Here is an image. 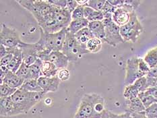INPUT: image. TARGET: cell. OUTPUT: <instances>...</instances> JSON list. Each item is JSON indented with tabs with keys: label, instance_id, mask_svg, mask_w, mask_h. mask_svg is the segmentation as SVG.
<instances>
[{
	"label": "cell",
	"instance_id": "cell-40",
	"mask_svg": "<svg viewBox=\"0 0 157 118\" xmlns=\"http://www.w3.org/2000/svg\"><path fill=\"white\" fill-rule=\"evenodd\" d=\"M79 5L78 4L77 1H67L66 9L71 13Z\"/></svg>",
	"mask_w": 157,
	"mask_h": 118
},
{
	"label": "cell",
	"instance_id": "cell-43",
	"mask_svg": "<svg viewBox=\"0 0 157 118\" xmlns=\"http://www.w3.org/2000/svg\"><path fill=\"white\" fill-rule=\"evenodd\" d=\"M108 2L115 8H119L124 4V1L123 0H109Z\"/></svg>",
	"mask_w": 157,
	"mask_h": 118
},
{
	"label": "cell",
	"instance_id": "cell-39",
	"mask_svg": "<svg viewBox=\"0 0 157 118\" xmlns=\"http://www.w3.org/2000/svg\"><path fill=\"white\" fill-rule=\"evenodd\" d=\"M109 113L110 118H132L131 113L127 112V111L121 114H115L114 113H112L111 111H109Z\"/></svg>",
	"mask_w": 157,
	"mask_h": 118
},
{
	"label": "cell",
	"instance_id": "cell-37",
	"mask_svg": "<svg viewBox=\"0 0 157 118\" xmlns=\"http://www.w3.org/2000/svg\"><path fill=\"white\" fill-rule=\"evenodd\" d=\"M13 57V54L11 53H8L6 56L0 59V64H1V66H8L9 65V63L11 62Z\"/></svg>",
	"mask_w": 157,
	"mask_h": 118
},
{
	"label": "cell",
	"instance_id": "cell-16",
	"mask_svg": "<svg viewBox=\"0 0 157 118\" xmlns=\"http://www.w3.org/2000/svg\"><path fill=\"white\" fill-rule=\"evenodd\" d=\"M25 82V80L20 78L16 73L9 72L6 74L3 80V83L10 86L13 89H18L21 88L22 84Z\"/></svg>",
	"mask_w": 157,
	"mask_h": 118
},
{
	"label": "cell",
	"instance_id": "cell-25",
	"mask_svg": "<svg viewBox=\"0 0 157 118\" xmlns=\"http://www.w3.org/2000/svg\"><path fill=\"white\" fill-rule=\"evenodd\" d=\"M21 89L30 91V92H36V93H41L43 90L40 87L38 83V80H28L25 81V82L21 86Z\"/></svg>",
	"mask_w": 157,
	"mask_h": 118
},
{
	"label": "cell",
	"instance_id": "cell-34",
	"mask_svg": "<svg viewBox=\"0 0 157 118\" xmlns=\"http://www.w3.org/2000/svg\"><path fill=\"white\" fill-rule=\"evenodd\" d=\"M145 113L148 118H157V103L152 104L146 108Z\"/></svg>",
	"mask_w": 157,
	"mask_h": 118
},
{
	"label": "cell",
	"instance_id": "cell-35",
	"mask_svg": "<svg viewBox=\"0 0 157 118\" xmlns=\"http://www.w3.org/2000/svg\"><path fill=\"white\" fill-rule=\"evenodd\" d=\"M138 66H139V69L140 70V72L144 74V75L146 76L147 75L148 72L150 71V67L148 66V64L146 63L144 60L143 58H141V57H140L139 58V62H138Z\"/></svg>",
	"mask_w": 157,
	"mask_h": 118
},
{
	"label": "cell",
	"instance_id": "cell-6",
	"mask_svg": "<svg viewBox=\"0 0 157 118\" xmlns=\"http://www.w3.org/2000/svg\"><path fill=\"white\" fill-rule=\"evenodd\" d=\"M0 39L1 45L9 49L18 47L23 42L20 39L19 33L15 29L8 26L5 24L2 26Z\"/></svg>",
	"mask_w": 157,
	"mask_h": 118
},
{
	"label": "cell",
	"instance_id": "cell-22",
	"mask_svg": "<svg viewBox=\"0 0 157 118\" xmlns=\"http://www.w3.org/2000/svg\"><path fill=\"white\" fill-rule=\"evenodd\" d=\"M74 36L78 43L81 44V45H86V46L87 43L92 38H93L94 37L88 27L80 30L79 32H78L76 34H75Z\"/></svg>",
	"mask_w": 157,
	"mask_h": 118
},
{
	"label": "cell",
	"instance_id": "cell-29",
	"mask_svg": "<svg viewBox=\"0 0 157 118\" xmlns=\"http://www.w3.org/2000/svg\"><path fill=\"white\" fill-rule=\"evenodd\" d=\"M106 2H107V0H88L86 6L90 7V8L97 10V11L102 12Z\"/></svg>",
	"mask_w": 157,
	"mask_h": 118
},
{
	"label": "cell",
	"instance_id": "cell-45",
	"mask_svg": "<svg viewBox=\"0 0 157 118\" xmlns=\"http://www.w3.org/2000/svg\"><path fill=\"white\" fill-rule=\"evenodd\" d=\"M149 94H151L157 101V89L156 88H148V89L146 90Z\"/></svg>",
	"mask_w": 157,
	"mask_h": 118
},
{
	"label": "cell",
	"instance_id": "cell-2",
	"mask_svg": "<svg viewBox=\"0 0 157 118\" xmlns=\"http://www.w3.org/2000/svg\"><path fill=\"white\" fill-rule=\"evenodd\" d=\"M45 94L43 92H30L20 88L11 97L21 114H25L39 103Z\"/></svg>",
	"mask_w": 157,
	"mask_h": 118
},
{
	"label": "cell",
	"instance_id": "cell-13",
	"mask_svg": "<svg viewBox=\"0 0 157 118\" xmlns=\"http://www.w3.org/2000/svg\"><path fill=\"white\" fill-rule=\"evenodd\" d=\"M142 32L141 30L132 28L128 24L120 27V35L124 42L136 43Z\"/></svg>",
	"mask_w": 157,
	"mask_h": 118
},
{
	"label": "cell",
	"instance_id": "cell-24",
	"mask_svg": "<svg viewBox=\"0 0 157 118\" xmlns=\"http://www.w3.org/2000/svg\"><path fill=\"white\" fill-rule=\"evenodd\" d=\"M144 62L148 64L150 68L157 66V47L146 53L144 58Z\"/></svg>",
	"mask_w": 157,
	"mask_h": 118
},
{
	"label": "cell",
	"instance_id": "cell-26",
	"mask_svg": "<svg viewBox=\"0 0 157 118\" xmlns=\"http://www.w3.org/2000/svg\"><path fill=\"white\" fill-rule=\"evenodd\" d=\"M140 91L138 90L134 84H130L125 86L124 91V97L125 100H132L135 99L136 97H138Z\"/></svg>",
	"mask_w": 157,
	"mask_h": 118
},
{
	"label": "cell",
	"instance_id": "cell-33",
	"mask_svg": "<svg viewBox=\"0 0 157 118\" xmlns=\"http://www.w3.org/2000/svg\"><path fill=\"white\" fill-rule=\"evenodd\" d=\"M84 6H78L76 8V10H75L74 11L71 13V20L84 18Z\"/></svg>",
	"mask_w": 157,
	"mask_h": 118
},
{
	"label": "cell",
	"instance_id": "cell-5",
	"mask_svg": "<svg viewBox=\"0 0 157 118\" xmlns=\"http://www.w3.org/2000/svg\"><path fill=\"white\" fill-rule=\"evenodd\" d=\"M103 22L105 27V37L103 40L112 47H116L119 44L124 43L120 35V27L113 21L112 19H104Z\"/></svg>",
	"mask_w": 157,
	"mask_h": 118
},
{
	"label": "cell",
	"instance_id": "cell-1",
	"mask_svg": "<svg viewBox=\"0 0 157 118\" xmlns=\"http://www.w3.org/2000/svg\"><path fill=\"white\" fill-rule=\"evenodd\" d=\"M40 31V38L35 43L38 49V58L40 59L52 51H62L67 29L56 33H47L41 29Z\"/></svg>",
	"mask_w": 157,
	"mask_h": 118
},
{
	"label": "cell",
	"instance_id": "cell-12",
	"mask_svg": "<svg viewBox=\"0 0 157 118\" xmlns=\"http://www.w3.org/2000/svg\"><path fill=\"white\" fill-rule=\"evenodd\" d=\"M38 83L43 92L46 94L50 92H56L59 86L60 80L57 76L52 78L40 76L38 79Z\"/></svg>",
	"mask_w": 157,
	"mask_h": 118
},
{
	"label": "cell",
	"instance_id": "cell-30",
	"mask_svg": "<svg viewBox=\"0 0 157 118\" xmlns=\"http://www.w3.org/2000/svg\"><path fill=\"white\" fill-rule=\"evenodd\" d=\"M133 84L137 88L138 90L140 91V93L144 92V91L147 90L148 88L146 76L140 78L138 80H136Z\"/></svg>",
	"mask_w": 157,
	"mask_h": 118
},
{
	"label": "cell",
	"instance_id": "cell-41",
	"mask_svg": "<svg viewBox=\"0 0 157 118\" xmlns=\"http://www.w3.org/2000/svg\"><path fill=\"white\" fill-rule=\"evenodd\" d=\"M148 88H156L157 89V78H150L146 76Z\"/></svg>",
	"mask_w": 157,
	"mask_h": 118
},
{
	"label": "cell",
	"instance_id": "cell-19",
	"mask_svg": "<svg viewBox=\"0 0 157 118\" xmlns=\"http://www.w3.org/2000/svg\"><path fill=\"white\" fill-rule=\"evenodd\" d=\"M88 25H89V22L86 18L71 20L67 30L73 35H75L80 30L86 28L88 26Z\"/></svg>",
	"mask_w": 157,
	"mask_h": 118
},
{
	"label": "cell",
	"instance_id": "cell-28",
	"mask_svg": "<svg viewBox=\"0 0 157 118\" xmlns=\"http://www.w3.org/2000/svg\"><path fill=\"white\" fill-rule=\"evenodd\" d=\"M17 90L18 89H13L4 83L0 84V98L12 97Z\"/></svg>",
	"mask_w": 157,
	"mask_h": 118
},
{
	"label": "cell",
	"instance_id": "cell-47",
	"mask_svg": "<svg viewBox=\"0 0 157 118\" xmlns=\"http://www.w3.org/2000/svg\"><path fill=\"white\" fill-rule=\"evenodd\" d=\"M8 53V52L6 47L1 45V48H0V58H2V57L6 56Z\"/></svg>",
	"mask_w": 157,
	"mask_h": 118
},
{
	"label": "cell",
	"instance_id": "cell-36",
	"mask_svg": "<svg viewBox=\"0 0 157 118\" xmlns=\"http://www.w3.org/2000/svg\"><path fill=\"white\" fill-rule=\"evenodd\" d=\"M58 78L60 80V81H66L70 78V71L67 70L66 68L61 69L59 70L57 74Z\"/></svg>",
	"mask_w": 157,
	"mask_h": 118
},
{
	"label": "cell",
	"instance_id": "cell-15",
	"mask_svg": "<svg viewBox=\"0 0 157 118\" xmlns=\"http://www.w3.org/2000/svg\"><path fill=\"white\" fill-rule=\"evenodd\" d=\"M88 28L94 37L99 39L103 41L105 37V27L103 21L89 22Z\"/></svg>",
	"mask_w": 157,
	"mask_h": 118
},
{
	"label": "cell",
	"instance_id": "cell-23",
	"mask_svg": "<svg viewBox=\"0 0 157 118\" xmlns=\"http://www.w3.org/2000/svg\"><path fill=\"white\" fill-rule=\"evenodd\" d=\"M103 42L99 39L93 37L86 44V49L91 53H97L102 49Z\"/></svg>",
	"mask_w": 157,
	"mask_h": 118
},
{
	"label": "cell",
	"instance_id": "cell-20",
	"mask_svg": "<svg viewBox=\"0 0 157 118\" xmlns=\"http://www.w3.org/2000/svg\"><path fill=\"white\" fill-rule=\"evenodd\" d=\"M59 70L52 62H47V61L43 62L41 67L42 76L49 78L57 76V74Z\"/></svg>",
	"mask_w": 157,
	"mask_h": 118
},
{
	"label": "cell",
	"instance_id": "cell-14",
	"mask_svg": "<svg viewBox=\"0 0 157 118\" xmlns=\"http://www.w3.org/2000/svg\"><path fill=\"white\" fill-rule=\"evenodd\" d=\"M7 50H8V53H12L13 55L11 62L9 63V65L7 66V67H8V69L10 72L13 73H16V72L18 70L23 62L22 50L18 47L11 49L7 48Z\"/></svg>",
	"mask_w": 157,
	"mask_h": 118
},
{
	"label": "cell",
	"instance_id": "cell-7",
	"mask_svg": "<svg viewBox=\"0 0 157 118\" xmlns=\"http://www.w3.org/2000/svg\"><path fill=\"white\" fill-rule=\"evenodd\" d=\"M139 58L138 56H133L129 58L126 62V73L125 77V85H130L134 83L136 80L143 76H146L142 74L139 69L138 62Z\"/></svg>",
	"mask_w": 157,
	"mask_h": 118
},
{
	"label": "cell",
	"instance_id": "cell-38",
	"mask_svg": "<svg viewBox=\"0 0 157 118\" xmlns=\"http://www.w3.org/2000/svg\"><path fill=\"white\" fill-rule=\"evenodd\" d=\"M48 1L50 3L57 8L62 9L66 8L67 1H66V0H48Z\"/></svg>",
	"mask_w": 157,
	"mask_h": 118
},
{
	"label": "cell",
	"instance_id": "cell-17",
	"mask_svg": "<svg viewBox=\"0 0 157 118\" xmlns=\"http://www.w3.org/2000/svg\"><path fill=\"white\" fill-rule=\"evenodd\" d=\"M126 111L130 113L144 111L146 108L138 97L132 100H125Z\"/></svg>",
	"mask_w": 157,
	"mask_h": 118
},
{
	"label": "cell",
	"instance_id": "cell-21",
	"mask_svg": "<svg viewBox=\"0 0 157 118\" xmlns=\"http://www.w3.org/2000/svg\"><path fill=\"white\" fill-rule=\"evenodd\" d=\"M42 64L43 61L38 58V59L36 60V62L34 63L33 65L29 66V75L28 80H38L40 76H42Z\"/></svg>",
	"mask_w": 157,
	"mask_h": 118
},
{
	"label": "cell",
	"instance_id": "cell-11",
	"mask_svg": "<svg viewBox=\"0 0 157 118\" xmlns=\"http://www.w3.org/2000/svg\"><path fill=\"white\" fill-rule=\"evenodd\" d=\"M21 114L12 101V97L0 98V115L2 117H12Z\"/></svg>",
	"mask_w": 157,
	"mask_h": 118
},
{
	"label": "cell",
	"instance_id": "cell-18",
	"mask_svg": "<svg viewBox=\"0 0 157 118\" xmlns=\"http://www.w3.org/2000/svg\"><path fill=\"white\" fill-rule=\"evenodd\" d=\"M84 18H86L89 22L103 21L104 20L103 12L101 11H97L88 6H84Z\"/></svg>",
	"mask_w": 157,
	"mask_h": 118
},
{
	"label": "cell",
	"instance_id": "cell-27",
	"mask_svg": "<svg viewBox=\"0 0 157 118\" xmlns=\"http://www.w3.org/2000/svg\"><path fill=\"white\" fill-rule=\"evenodd\" d=\"M138 98L140 99V101H142L143 105H144V106L145 107L146 109L151 106V105L157 103V101H156L155 98L152 97L151 94H149L147 92H146V91L140 93Z\"/></svg>",
	"mask_w": 157,
	"mask_h": 118
},
{
	"label": "cell",
	"instance_id": "cell-9",
	"mask_svg": "<svg viewBox=\"0 0 157 118\" xmlns=\"http://www.w3.org/2000/svg\"><path fill=\"white\" fill-rule=\"evenodd\" d=\"M134 11V8H132L130 6L126 4L124 2V4L116 8L115 11L113 13V21L119 27L124 26L128 23L130 18V14Z\"/></svg>",
	"mask_w": 157,
	"mask_h": 118
},
{
	"label": "cell",
	"instance_id": "cell-3",
	"mask_svg": "<svg viewBox=\"0 0 157 118\" xmlns=\"http://www.w3.org/2000/svg\"><path fill=\"white\" fill-rule=\"evenodd\" d=\"M103 99L104 98L98 94H84L74 118H100L102 114L97 112L96 105Z\"/></svg>",
	"mask_w": 157,
	"mask_h": 118
},
{
	"label": "cell",
	"instance_id": "cell-8",
	"mask_svg": "<svg viewBox=\"0 0 157 118\" xmlns=\"http://www.w3.org/2000/svg\"><path fill=\"white\" fill-rule=\"evenodd\" d=\"M22 50L23 63L30 66L38 59V49L36 43H27L22 42L19 47Z\"/></svg>",
	"mask_w": 157,
	"mask_h": 118
},
{
	"label": "cell",
	"instance_id": "cell-10",
	"mask_svg": "<svg viewBox=\"0 0 157 118\" xmlns=\"http://www.w3.org/2000/svg\"><path fill=\"white\" fill-rule=\"evenodd\" d=\"M40 59L43 62L47 61V62H52L59 70L66 68L70 62L66 55L62 51H52L41 57Z\"/></svg>",
	"mask_w": 157,
	"mask_h": 118
},
{
	"label": "cell",
	"instance_id": "cell-49",
	"mask_svg": "<svg viewBox=\"0 0 157 118\" xmlns=\"http://www.w3.org/2000/svg\"><path fill=\"white\" fill-rule=\"evenodd\" d=\"M78 4L81 6H86L87 4L88 0H80V1H77Z\"/></svg>",
	"mask_w": 157,
	"mask_h": 118
},
{
	"label": "cell",
	"instance_id": "cell-46",
	"mask_svg": "<svg viewBox=\"0 0 157 118\" xmlns=\"http://www.w3.org/2000/svg\"><path fill=\"white\" fill-rule=\"evenodd\" d=\"M131 116L132 118H148L146 116L145 111H142V112L131 113Z\"/></svg>",
	"mask_w": 157,
	"mask_h": 118
},
{
	"label": "cell",
	"instance_id": "cell-31",
	"mask_svg": "<svg viewBox=\"0 0 157 118\" xmlns=\"http://www.w3.org/2000/svg\"><path fill=\"white\" fill-rule=\"evenodd\" d=\"M117 8L113 6L111 3H109L108 1L106 2L104 8L102 10V12L103 13L104 15V19H112L113 13H114L115 10Z\"/></svg>",
	"mask_w": 157,
	"mask_h": 118
},
{
	"label": "cell",
	"instance_id": "cell-42",
	"mask_svg": "<svg viewBox=\"0 0 157 118\" xmlns=\"http://www.w3.org/2000/svg\"><path fill=\"white\" fill-rule=\"evenodd\" d=\"M125 3L128 4L129 6H130L132 8H134V10L137 9L139 6L140 5L141 1H136V0H129V1H124Z\"/></svg>",
	"mask_w": 157,
	"mask_h": 118
},
{
	"label": "cell",
	"instance_id": "cell-4",
	"mask_svg": "<svg viewBox=\"0 0 157 118\" xmlns=\"http://www.w3.org/2000/svg\"><path fill=\"white\" fill-rule=\"evenodd\" d=\"M62 52L66 55L70 62L77 61L85 54L89 53L86 49V46L81 45L78 43L75 38L74 35L68 32L67 30Z\"/></svg>",
	"mask_w": 157,
	"mask_h": 118
},
{
	"label": "cell",
	"instance_id": "cell-48",
	"mask_svg": "<svg viewBox=\"0 0 157 118\" xmlns=\"http://www.w3.org/2000/svg\"><path fill=\"white\" fill-rule=\"evenodd\" d=\"M109 111H108L107 109H105V110L103 111V113H102V115H101V116L100 118H110V117H109Z\"/></svg>",
	"mask_w": 157,
	"mask_h": 118
},
{
	"label": "cell",
	"instance_id": "cell-44",
	"mask_svg": "<svg viewBox=\"0 0 157 118\" xmlns=\"http://www.w3.org/2000/svg\"><path fill=\"white\" fill-rule=\"evenodd\" d=\"M146 76L150 78H157V66L150 69V71Z\"/></svg>",
	"mask_w": 157,
	"mask_h": 118
},
{
	"label": "cell",
	"instance_id": "cell-32",
	"mask_svg": "<svg viewBox=\"0 0 157 118\" xmlns=\"http://www.w3.org/2000/svg\"><path fill=\"white\" fill-rule=\"evenodd\" d=\"M20 78H21L25 81L29 79V66H26L25 63H22L21 66L20 67L16 73Z\"/></svg>",
	"mask_w": 157,
	"mask_h": 118
}]
</instances>
